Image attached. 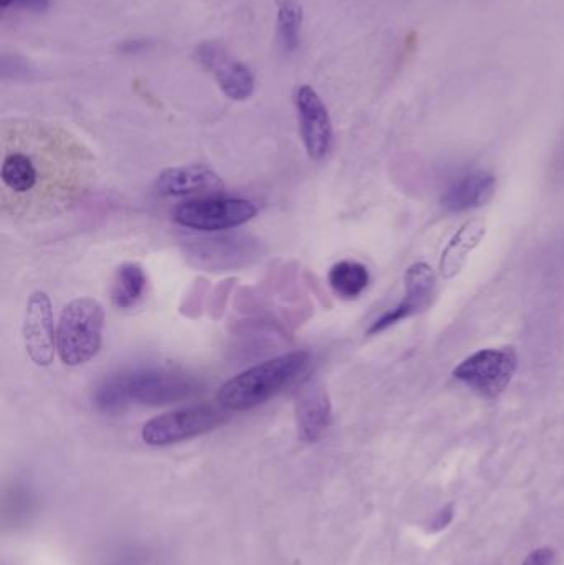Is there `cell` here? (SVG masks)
<instances>
[{
    "label": "cell",
    "mask_w": 564,
    "mask_h": 565,
    "mask_svg": "<svg viewBox=\"0 0 564 565\" xmlns=\"http://www.w3.org/2000/svg\"><path fill=\"white\" fill-rule=\"evenodd\" d=\"M105 311L93 298L70 301L60 315L56 328V352L63 364L82 365L92 361L103 341Z\"/></svg>",
    "instance_id": "4"
},
{
    "label": "cell",
    "mask_w": 564,
    "mask_h": 565,
    "mask_svg": "<svg viewBox=\"0 0 564 565\" xmlns=\"http://www.w3.org/2000/svg\"><path fill=\"white\" fill-rule=\"evenodd\" d=\"M2 10L22 9L29 12H45L50 7V0H0Z\"/></svg>",
    "instance_id": "20"
},
{
    "label": "cell",
    "mask_w": 564,
    "mask_h": 565,
    "mask_svg": "<svg viewBox=\"0 0 564 565\" xmlns=\"http://www.w3.org/2000/svg\"><path fill=\"white\" fill-rule=\"evenodd\" d=\"M221 185L222 181L217 172L212 171L209 166L204 164L166 169L156 179V189H158L159 194L169 195V198L214 191Z\"/></svg>",
    "instance_id": "12"
},
{
    "label": "cell",
    "mask_w": 564,
    "mask_h": 565,
    "mask_svg": "<svg viewBox=\"0 0 564 565\" xmlns=\"http://www.w3.org/2000/svg\"><path fill=\"white\" fill-rule=\"evenodd\" d=\"M35 500L29 491L23 488H13L6 497V516L12 520L13 524L23 523L33 513Z\"/></svg>",
    "instance_id": "19"
},
{
    "label": "cell",
    "mask_w": 564,
    "mask_h": 565,
    "mask_svg": "<svg viewBox=\"0 0 564 565\" xmlns=\"http://www.w3.org/2000/svg\"><path fill=\"white\" fill-rule=\"evenodd\" d=\"M258 207L247 199L204 198L182 202L172 212L181 227L199 232H224L254 221Z\"/></svg>",
    "instance_id": "5"
},
{
    "label": "cell",
    "mask_w": 564,
    "mask_h": 565,
    "mask_svg": "<svg viewBox=\"0 0 564 565\" xmlns=\"http://www.w3.org/2000/svg\"><path fill=\"white\" fill-rule=\"evenodd\" d=\"M497 179L490 172L477 171L457 179L443 195L444 209L467 212L482 207L496 194Z\"/></svg>",
    "instance_id": "13"
},
{
    "label": "cell",
    "mask_w": 564,
    "mask_h": 565,
    "mask_svg": "<svg viewBox=\"0 0 564 565\" xmlns=\"http://www.w3.org/2000/svg\"><path fill=\"white\" fill-rule=\"evenodd\" d=\"M227 417L214 405H192L151 418L141 430L142 441L151 447H168L199 435L209 434L225 424Z\"/></svg>",
    "instance_id": "6"
},
{
    "label": "cell",
    "mask_w": 564,
    "mask_h": 565,
    "mask_svg": "<svg viewBox=\"0 0 564 565\" xmlns=\"http://www.w3.org/2000/svg\"><path fill=\"white\" fill-rule=\"evenodd\" d=\"M52 301L43 291L30 295L23 318V344L30 361L40 367L52 364L56 351Z\"/></svg>",
    "instance_id": "10"
},
{
    "label": "cell",
    "mask_w": 564,
    "mask_h": 565,
    "mask_svg": "<svg viewBox=\"0 0 564 565\" xmlns=\"http://www.w3.org/2000/svg\"><path fill=\"white\" fill-rule=\"evenodd\" d=\"M195 60L214 75L215 82L228 98L245 102L254 95V73L245 63L234 58L221 43L211 40L202 42L195 49Z\"/></svg>",
    "instance_id": "8"
},
{
    "label": "cell",
    "mask_w": 564,
    "mask_h": 565,
    "mask_svg": "<svg viewBox=\"0 0 564 565\" xmlns=\"http://www.w3.org/2000/svg\"><path fill=\"white\" fill-rule=\"evenodd\" d=\"M310 364V352L295 351L254 365L219 388V405L231 412L252 411L294 384Z\"/></svg>",
    "instance_id": "2"
},
{
    "label": "cell",
    "mask_w": 564,
    "mask_h": 565,
    "mask_svg": "<svg viewBox=\"0 0 564 565\" xmlns=\"http://www.w3.org/2000/svg\"><path fill=\"white\" fill-rule=\"evenodd\" d=\"M194 379L168 371H135L118 374L99 385L96 407L106 414H118L126 405H162L184 401L198 392Z\"/></svg>",
    "instance_id": "3"
},
{
    "label": "cell",
    "mask_w": 564,
    "mask_h": 565,
    "mask_svg": "<svg viewBox=\"0 0 564 565\" xmlns=\"http://www.w3.org/2000/svg\"><path fill=\"white\" fill-rule=\"evenodd\" d=\"M52 138V136H50ZM58 139H49L46 149L35 141H13L2 154L3 211L7 207L19 215L53 214L79 198L86 182L85 158L79 148L63 145L55 149Z\"/></svg>",
    "instance_id": "1"
},
{
    "label": "cell",
    "mask_w": 564,
    "mask_h": 565,
    "mask_svg": "<svg viewBox=\"0 0 564 565\" xmlns=\"http://www.w3.org/2000/svg\"><path fill=\"white\" fill-rule=\"evenodd\" d=\"M486 237V224L482 221H469L456 235L444 250L440 258V275L446 280L457 277L466 267L470 254L479 247L480 242Z\"/></svg>",
    "instance_id": "15"
},
{
    "label": "cell",
    "mask_w": 564,
    "mask_h": 565,
    "mask_svg": "<svg viewBox=\"0 0 564 565\" xmlns=\"http://www.w3.org/2000/svg\"><path fill=\"white\" fill-rule=\"evenodd\" d=\"M436 274L429 265H413L406 274V296L403 301L376 319L368 329V335L380 334L391 326L426 311L436 295Z\"/></svg>",
    "instance_id": "11"
},
{
    "label": "cell",
    "mask_w": 564,
    "mask_h": 565,
    "mask_svg": "<svg viewBox=\"0 0 564 565\" xmlns=\"http://www.w3.org/2000/svg\"><path fill=\"white\" fill-rule=\"evenodd\" d=\"M146 275L139 265L125 264L116 271L111 285V302L118 309H129L141 301L146 291Z\"/></svg>",
    "instance_id": "16"
},
{
    "label": "cell",
    "mask_w": 564,
    "mask_h": 565,
    "mask_svg": "<svg viewBox=\"0 0 564 565\" xmlns=\"http://www.w3.org/2000/svg\"><path fill=\"white\" fill-rule=\"evenodd\" d=\"M328 281L340 298L357 299L370 285V271L360 262H338L331 267Z\"/></svg>",
    "instance_id": "17"
},
{
    "label": "cell",
    "mask_w": 564,
    "mask_h": 565,
    "mask_svg": "<svg viewBox=\"0 0 564 565\" xmlns=\"http://www.w3.org/2000/svg\"><path fill=\"white\" fill-rule=\"evenodd\" d=\"M553 563H555V553L552 550H539L530 554L523 565H553Z\"/></svg>",
    "instance_id": "21"
},
{
    "label": "cell",
    "mask_w": 564,
    "mask_h": 565,
    "mask_svg": "<svg viewBox=\"0 0 564 565\" xmlns=\"http://www.w3.org/2000/svg\"><path fill=\"white\" fill-rule=\"evenodd\" d=\"M298 437L305 444H315L323 437L331 425V402L323 387H310L298 398Z\"/></svg>",
    "instance_id": "14"
},
{
    "label": "cell",
    "mask_w": 564,
    "mask_h": 565,
    "mask_svg": "<svg viewBox=\"0 0 564 565\" xmlns=\"http://www.w3.org/2000/svg\"><path fill=\"white\" fill-rule=\"evenodd\" d=\"M304 10L298 0H277V36L281 50L294 53L300 45Z\"/></svg>",
    "instance_id": "18"
},
{
    "label": "cell",
    "mask_w": 564,
    "mask_h": 565,
    "mask_svg": "<svg viewBox=\"0 0 564 565\" xmlns=\"http://www.w3.org/2000/svg\"><path fill=\"white\" fill-rule=\"evenodd\" d=\"M450 520H453V510L447 508V510L440 511V513L437 514V520L434 521L433 526L436 527V530H443V527H446L447 524L450 523Z\"/></svg>",
    "instance_id": "22"
},
{
    "label": "cell",
    "mask_w": 564,
    "mask_h": 565,
    "mask_svg": "<svg viewBox=\"0 0 564 565\" xmlns=\"http://www.w3.org/2000/svg\"><path fill=\"white\" fill-rule=\"evenodd\" d=\"M301 141L313 161L327 158L333 142V126L327 106L310 85L298 86L295 92Z\"/></svg>",
    "instance_id": "9"
},
{
    "label": "cell",
    "mask_w": 564,
    "mask_h": 565,
    "mask_svg": "<svg viewBox=\"0 0 564 565\" xmlns=\"http://www.w3.org/2000/svg\"><path fill=\"white\" fill-rule=\"evenodd\" d=\"M517 364L519 359L513 349H483L467 358L454 371V377L482 397L496 398L509 387Z\"/></svg>",
    "instance_id": "7"
}]
</instances>
